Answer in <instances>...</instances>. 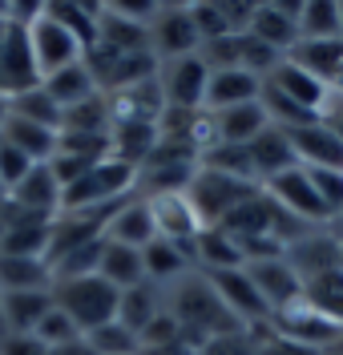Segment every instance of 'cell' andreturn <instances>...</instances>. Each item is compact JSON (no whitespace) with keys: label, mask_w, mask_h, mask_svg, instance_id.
Masks as SVG:
<instances>
[{"label":"cell","mask_w":343,"mask_h":355,"mask_svg":"<svg viewBox=\"0 0 343 355\" xmlns=\"http://www.w3.org/2000/svg\"><path fill=\"white\" fill-rule=\"evenodd\" d=\"M85 343H89L97 355H137L141 352V339L134 331H125L121 323H105V327H97V331L85 335Z\"/></svg>","instance_id":"obj_36"},{"label":"cell","mask_w":343,"mask_h":355,"mask_svg":"<svg viewBox=\"0 0 343 355\" xmlns=\"http://www.w3.org/2000/svg\"><path fill=\"white\" fill-rule=\"evenodd\" d=\"M161 307L174 315V323L182 327V339L198 352L206 339L222 331H238L243 323L227 311V303L218 299L214 283L206 279L202 270H186L182 279L161 287Z\"/></svg>","instance_id":"obj_1"},{"label":"cell","mask_w":343,"mask_h":355,"mask_svg":"<svg viewBox=\"0 0 343 355\" xmlns=\"http://www.w3.org/2000/svg\"><path fill=\"white\" fill-rule=\"evenodd\" d=\"M150 49L158 61H178V57H194L202 49V37L194 28L190 4H158L150 17Z\"/></svg>","instance_id":"obj_7"},{"label":"cell","mask_w":343,"mask_h":355,"mask_svg":"<svg viewBox=\"0 0 343 355\" xmlns=\"http://www.w3.org/2000/svg\"><path fill=\"white\" fill-rule=\"evenodd\" d=\"M45 8H49V12H53L61 24H65L77 41L85 44V53L97 44V28H101V4H65V0H61V4H45Z\"/></svg>","instance_id":"obj_34"},{"label":"cell","mask_w":343,"mask_h":355,"mask_svg":"<svg viewBox=\"0 0 343 355\" xmlns=\"http://www.w3.org/2000/svg\"><path fill=\"white\" fill-rule=\"evenodd\" d=\"M247 275H251V283L258 287L263 303L271 307V315L279 307H287V303L303 299V279L295 275V266L287 263L283 254H279V259H258V263H247Z\"/></svg>","instance_id":"obj_15"},{"label":"cell","mask_w":343,"mask_h":355,"mask_svg":"<svg viewBox=\"0 0 343 355\" xmlns=\"http://www.w3.org/2000/svg\"><path fill=\"white\" fill-rule=\"evenodd\" d=\"M8 105H12V117H24V121H33V125H45V130L61 133V105L45 93V85H33V89H24V93H12Z\"/></svg>","instance_id":"obj_32"},{"label":"cell","mask_w":343,"mask_h":355,"mask_svg":"<svg viewBox=\"0 0 343 355\" xmlns=\"http://www.w3.org/2000/svg\"><path fill=\"white\" fill-rule=\"evenodd\" d=\"M303 299L343 327V266L323 270V275H315V279H307V283H303Z\"/></svg>","instance_id":"obj_31"},{"label":"cell","mask_w":343,"mask_h":355,"mask_svg":"<svg viewBox=\"0 0 343 355\" xmlns=\"http://www.w3.org/2000/svg\"><path fill=\"white\" fill-rule=\"evenodd\" d=\"M340 21H343V4H340Z\"/></svg>","instance_id":"obj_53"},{"label":"cell","mask_w":343,"mask_h":355,"mask_svg":"<svg viewBox=\"0 0 343 355\" xmlns=\"http://www.w3.org/2000/svg\"><path fill=\"white\" fill-rule=\"evenodd\" d=\"M141 202H146V210H150V222H154V234H158V239L194 246V239L206 230L202 218H198V210H194V206H190V198H186V190L146 194Z\"/></svg>","instance_id":"obj_8"},{"label":"cell","mask_w":343,"mask_h":355,"mask_svg":"<svg viewBox=\"0 0 343 355\" xmlns=\"http://www.w3.org/2000/svg\"><path fill=\"white\" fill-rule=\"evenodd\" d=\"M8 113H12V105H8V93H0V130H4V121H8Z\"/></svg>","instance_id":"obj_50"},{"label":"cell","mask_w":343,"mask_h":355,"mask_svg":"<svg viewBox=\"0 0 343 355\" xmlns=\"http://www.w3.org/2000/svg\"><path fill=\"white\" fill-rule=\"evenodd\" d=\"M161 311H166L161 307V287L146 279V283H137V287L121 291V299H117V323L141 339V331L158 319Z\"/></svg>","instance_id":"obj_22"},{"label":"cell","mask_w":343,"mask_h":355,"mask_svg":"<svg viewBox=\"0 0 343 355\" xmlns=\"http://www.w3.org/2000/svg\"><path fill=\"white\" fill-rule=\"evenodd\" d=\"M28 49H33V65H37V77L41 81L53 77V73H61V69H69V65H77V61H85V44L77 41L45 4L28 21Z\"/></svg>","instance_id":"obj_4"},{"label":"cell","mask_w":343,"mask_h":355,"mask_svg":"<svg viewBox=\"0 0 343 355\" xmlns=\"http://www.w3.org/2000/svg\"><path fill=\"white\" fill-rule=\"evenodd\" d=\"M158 85L170 110H202L206 105V85H210V69L206 61L194 57H178V61H161Z\"/></svg>","instance_id":"obj_9"},{"label":"cell","mask_w":343,"mask_h":355,"mask_svg":"<svg viewBox=\"0 0 343 355\" xmlns=\"http://www.w3.org/2000/svg\"><path fill=\"white\" fill-rule=\"evenodd\" d=\"M105 239H109V243H121V246H134V250H146V246L158 239V234H154V222H150V210H146V202L137 198V194L114 210Z\"/></svg>","instance_id":"obj_23"},{"label":"cell","mask_w":343,"mask_h":355,"mask_svg":"<svg viewBox=\"0 0 343 355\" xmlns=\"http://www.w3.org/2000/svg\"><path fill=\"white\" fill-rule=\"evenodd\" d=\"M254 331H258V352H254V355H319L315 347H303V343H295V339L271 331L267 323H263V327H254Z\"/></svg>","instance_id":"obj_42"},{"label":"cell","mask_w":343,"mask_h":355,"mask_svg":"<svg viewBox=\"0 0 343 355\" xmlns=\"http://www.w3.org/2000/svg\"><path fill=\"white\" fill-rule=\"evenodd\" d=\"M299 41H343V21L335 0H303L299 4Z\"/></svg>","instance_id":"obj_30"},{"label":"cell","mask_w":343,"mask_h":355,"mask_svg":"<svg viewBox=\"0 0 343 355\" xmlns=\"http://www.w3.org/2000/svg\"><path fill=\"white\" fill-rule=\"evenodd\" d=\"M41 85H45V93L57 101V105H61V113L73 110V105H81V101H89L93 93H101L85 61H77V65H69V69H61V73L45 77Z\"/></svg>","instance_id":"obj_28"},{"label":"cell","mask_w":343,"mask_h":355,"mask_svg":"<svg viewBox=\"0 0 343 355\" xmlns=\"http://www.w3.org/2000/svg\"><path fill=\"white\" fill-rule=\"evenodd\" d=\"M33 166H37L33 157H24L12 141H4V137H0V190H4V194H8V190H17L24 178H28Z\"/></svg>","instance_id":"obj_39"},{"label":"cell","mask_w":343,"mask_h":355,"mask_svg":"<svg viewBox=\"0 0 343 355\" xmlns=\"http://www.w3.org/2000/svg\"><path fill=\"white\" fill-rule=\"evenodd\" d=\"M267 327L279 331V335H287V339H295V343H303V347H315L319 355H327L343 339L340 323L327 319L323 311H315L307 299H295V303L279 307L271 319H267Z\"/></svg>","instance_id":"obj_5"},{"label":"cell","mask_w":343,"mask_h":355,"mask_svg":"<svg viewBox=\"0 0 343 355\" xmlns=\"http://www.w3.org/2000/svg\"><path fill=\"white\" fill-rule=\"evenodd\" d=\"M105 101H109L114 125H158L161 113H166V97H161L158 77L125 85V89H117V93H105Z\"/></svg>","instance_id":"obj_13"},{"label":"cell","mask_w":343,"mask_h":355,"mask_svg":"<svg viewBox=\"0 0 343 355\" xmlns=\"http://www.w3.org/2000/svg\"><path fill=\"white\" fill-rule=\"evenodd\" d=\"M0 355H49V347L37 335H4L0 339Z\"/></svg>","instance_id":"obj_45"},{"label":"cell","mask_w":343,"mask_h":355,"mask_svg":"<svg viewBox=\"0 0 343 355\" xmlns=\"http://www.w3.org/2000/svg\"><path fill=\"white\" fill-rule=\"evenodd\" d=\"M109 130H114V117H109L105 93H93L89 101L61 113V133H109Z\"/></svg>","instance_id":"obj_33"},{"label":"cell","mask_w":343,"mask_h":355,"mask_svg":"<svg viewBox=\"0 0 343 355\" xmlns=\"http://www.w3.org/2000/svg\"><path fill=\"white\" fill-rule=\"evenodd\" d=\"M190 17H194V28H198L202 44L218 41V37H230V33H227V21H222V8H218V0H214V4H210V0L190 4Z\"/></svg>","instance_id":"obj_41"},{"label":"cell","mask_w":343,"mask_h":355,"mask_svg":"<svg viewBox=\"0 0 343 355\" xmlns=\"http://www.w3.org/2000/svg\"><path fill=\"white\" fill-rule=\"evenodd\" d=\"M258 352V331L254 327H238V331H222L206 339L198 355H254Z\"/></svg>","instance_id":"obj_38"},{"label":"cell","mask_w":343,"mask_h":355,"mask_svg":"<svg viewBox=\"0 0 343 355\" xmlns=\"http://www.w3.org/2000/svg\"><path fill=\"white\" fill-rule=\"evenodd\" d=\"M258 97H263V81H258V77H251L247 69H218V73H210L202 110L218 113V110H230V105L258 101Z\"/></svg>","instance_id":"obj_20"},{"label":"cell","mask_w":343,"mask_h":355,"mask_svg":"<svg viewBox=\"0 0 343 355\" xmlns=\"http://www.w3.org/2000/svg\"><path fill=\"white\" fill-rule=\"evenodd\" d=\"M263 85L274 89L279 97H287V101H291V105H299L303 113L319 117V121H327V117L335 113V101H331L327 85H323L319 77H311L307 69H299L295 61H283V65L274 69Z\"/></svg>","instance_id":"obj_10"},{"label":"cell","mask_w":343,"mask_h":355,"mask_svg":"<svg viewBox=\"0 0 343 355\" xmlns=\"http://www.w3.org/2000/svg\"><path fill=\"white\" fill-rule=\"evenodd\" d=\"M53 266L49 259H21V254H0V291H53Z\"/></svg>","instance_id":"obj_25"},{"label":"cell","mask_w":343,"mask_h":355,"mask_svg":"<svg viewBox=\"0 0 343 355\" xmlns=\"http://www.w3.org/2000/svg\"><path fill=\"white\" fill-rule=\"evenodd\" d=\"M251 162H254V174H258V186L263 182H271L274 174H283V170H295V150H291V137L287 130H279V125H267V130L254 137L251 146Z\"/></svg>","instance_id":"obj_21"},{"label":"cell","mask_w":343,"mask_h":355,"mask_svg":"<svg viewBox=\"0 0 343 355\" xmlns=\"http://www.w3.org/2000/svg\"><path fill=\"white\" fill-rule=\"evenodd\" d=\"M327 230H331V234H335V243L343 246V214H335V218L327 222Z\"/></svg>","instance_id":"obj_48"},{"label":"cell","mask_w":343,"mask_h":355,"mask_svg":"<svg viewBox=\"0 0 343 355\" xmlns=\"http://www.w3.org/2000/svg\"><path fill=\"white\" fill-rule=\"evenodd\" d=\"M0 137L12 141V146H17L24 157H33L37 166H41V162H53V154H57V130L33 125V121H24V117H12V113H8V121H4Z\"/></svg>","instance_id":"obj_29"},{"label":"cell","mask_w":343,"mask_h":355,"mask_svg":"<svg viewBox=\"0 0 343 355\" xmlns=\"http://www.w3.org/2000/svg\"><path fill=\"white\" fill-rule=\"evenodd\" d=\"M295 162L303 170H343V137L331 121H307L287 130Z\"/></svg>","instance_id":"obj_11"},{"label":"cell","mask_w":343,"mask_h":355,"mask_svg":"<svg viewBox=\"0 0 343 355\" xmlns=\"http://www.w3.org/2000/svg\"><path fill=\"white\" fill-rule=\"evenodd\" d=\"M137 355H198L186 339H178V343H161V347H141Z\"/></svg>","instance_id":"obj_46"},{"label":"cell","mask_w":343,"mask_h":355,"mask_svg":"<svg viewBox=\"0 0 343 355\" xmlns=\"http://www.w3.org/2000/svg\"><path fill=\"white\" fill-rule=\"evenodd\" d=\"M33 335L45 343L49 352H53V347H65V343H77V339H85V335H81V327H77L65 311L57 307V303H53V311H49L41 323H37V331H33Z\"/></svg>","instance_id":"obj_37"},{"label":"cell","mask_w":343,"mask_h":355,"mask_svg":"<svg viewBox=\"0 0 343 355\" xmlns=\"http://www.w3.org/2000/svg\"><path fill=\"white\" fill-rule=\"evenodd\" d=\"M283 259L295 266V275L307 283V279H315L323 270H335V266L343 263V246L335 243V234H331L327 226H315V230L299 234L295 243L283 250Z\"/></svg>","instance_id":"obj_14"},{"label":"cell","mask_w":343,"mask_h":355,"mask_svg":"<svg viewBox=\"0 0 343 355\" xmlns=\"http://www.w3.org/2000/svg\"><path fill=\"white\" fill-rule=\"evenodd\" d=\"M218 8H222V21H227V33H230V37H243V33H251L254 8H258V4H247V0H218Z\"/></svg>","instance_id":"obj_43"},{"label":"cell","mask_w":343,"mask_h":355,"mask_svg":"<svg viewBox=\"0 0 343 355\" xmlns=\"http://www.w3.org/2000/svg\"><path fill=\"white\" fill-rule=\"evenodd\" d=\"M258 190H263V186H254V182H243V178L218 174V170H210V166H198L194 178H190V186H186V198L198 210L202 226H222V222H227L243 202H251Z\"/></svg>","instance_id":"obj_3"},{"label":"cell","mask_w":343,"mask_h":355,"mask_svg":"<svg viewBox=\"0 0 343 355\" xmlns=\"http://www.w3.org/2000/svg\"><path fill=\"white\" fill-rule=\"evenodd\" d=\"M327 355H343V339H340V343H335V347H331Z\"/></svg>","instance_id":"obj_52"},{"label":"cell","mask_w":343,"mask_h":355,"mask_svg":"<svg viewBox=\"0 0 343 355\" xmlns=\"http://www.w3.org/2000/svg\"><path fill=\"white\" fill-rule=\"evenodd\" d=\"M263 194H267L283 214H291V218L303 222V226H327V222H331L327 206H323V198L315 194V186H311V178H307L303 166L283 170V174H274L271 182H263Z\"/></svg>","instance_id":"obj_6"},{"label":"cell","mask_w":343,"mask_h":355,"mask_svg":"<svg viewBox=\"0 0 343 355\" xmlns=\"http://www.w3.org/2000/svg\"><path fill=\"white\" fill-rule=\"evenodd\" d=\"M178 339H182V327L174 323L170 311H161L158 319L141 331V347H161V343H178Z\"/></svg>","instance_id":"obj_44"},{"label":"cell","mask_w":343,"mask_h":355,"mask_svg":"<svg viewBox=\"0 0 343 355\" xmlns=\"http://www.w3.org/2000/svg\"><path fill=\"white\" fill-rule=\"evenodd\" d=\"M97 275L117 291H130L137 283H146V259H141V250L134 246H121V243H109L105 239V254H101V266H97Z\"/></svg>","instance_id":"obj_27"},{"label":"cell","mask_w":343,"mask_h":355,"mask_svg":"<svg viewBox=\"0 0 343 355\" xmlns=\"http://www.w3.org/2000/svg\"><path fill=\"white\" fill-rule=\"evenodd\" d=\"M49 355H97V352H93L85 339H77V343H65V347H53Z\"/></svg>","instance_id":"obj_47"},{"label":"cell","mask_w":343,"mask_h":355,"mask_svg":"<svg viewBox=\"0 0 343 355\" xmlns=\"http://www.w3.org/2000/svg\"><path fill=\"white\" fill-rule=\"evenodd\" d=\"M141 259H146V279L150 283H174V279H182L186 270H194V259H190V246L182 243H170V239H154V243L141 250Z\"/></svg>","instance_id":"obj_24"},{"label":"cell","mask_w":343,"mask_h":355,"mask_svg":"<svg viewBox=\"0 0 343 355\" xmlns=\"http://www.w3.org/2000/svg\"><path fill=\"white\" fill-rule=\"evenodd\" d=\"M198 166H210L218 174H230V178H243V182H254L258 186V174H254V162H251V150L247 146H214L198 157Z\"/></svg>","instance_id":"obj_35"},{"label":"cell","mask_w":343,"mask_h":355,"mask_svg":"<svg viewBox=\"0 0 343 355\" xmlns=\"http://www.w3.org/2000/svg\"><path fill=\"white\" fill-rule=\"evenodd\" d=\"M251 37H258L263 44H271L274 53L291 57V49L299 44V4L283 0V4H258L254 8Z\"/></svg>","instance_id":"obj_16"},{"label":"cell","mask_w":343,"mask_h":355,"mask_svg":"<svg viewBox=\"0 0 343 355\" xmlns=\"http://www.w3.org/2000/svg\"><path fill=\"white\" fill-rule=\"evenodd\" d=\"M210 113V110H206ZM214 117V133H218V146H251L258 133L271 125V117L263 110V101H247V105H230V110L210 113Z\"/></svg>","instance_id":"obj_19"},{"label":"cell","mask_w":343,"mask_h":355,"mask_svg":"<svg viewBox=\"0 0 343 355\" xmlns=\"http://www.w3.org/2000/svg\"><path fill=\"white\" fill-rule=\"evenodd\" d=\"M49 311H53V291H12L4 295V327L8 335H33Z\"/></svg>","instance_id":"obj_26"},{"label":"cell","mask_w":343,"mask_h":355,"mask_svg":"<svg viewBox=\"0 0 343 355\" xmlns=\"http://www.w3.org/2000/svg\"><path fill=\"white\" fill-rule=\"evenodd\" d=\"M8 335V327H4V291H0V339Z\"/></svg>","instance_id":"obj_51"},{"label":"cell","mask_w":343,"mask_h":355,"mask_svg":"<svg viewBox=\"0 0 343 355\" xmlns=\"http://www.w3.org/2000/svg\"><path fill=\"white\" fill-rule=\"evenodd\" d=\"M190 259H194V270H202V275H218V270H238V266H247L243 246L234 243L222 226H206L202 234L194 239V246H190Z\"/></svg>","instance_id":"obj_18"},{"label":"cell","mask_w":343,"mask_h":355,"mask_svg":"<svg viewBox=\"0 0 343 355\" xmlns=\"http://www.w3.org/2000/svg\"><path fill=\"white\" fill-rule=\"evenodd\" d=\"M117 299H121V291L109 287L101 275L57 279V283H53V303L81 327V335L97 331V327H105V323H114L117 319Z\"/></svg>","instance_id":"obj_2"},{"label":"cell","mask_w":343,"mask_h":355,"mask_svg":"<svg viewBox=\"0 0 343 355\" xmlns=\"http://www.w3.org/2000/svg\"><path fill=\"white\" fill-rule=\"evenodd\" d=\"M214 291H218V299L227 303V311L243 323V327H263L267 319H271V307L263 303V295L258 287L251 283V275H247V266H238V270H218V275H206Z\"/></svg>","instance_id":"obj_12"},{"label":"cell","mask_w":343,"mask_h":355,"mask_svg":"<svg viewBox=\"0 0 343 355\" xmlns=\"http://www.w3.org/2000/svg\"><path fill=\"white\" fill-rule=\"evenodd\" d=\"M8 206H12V202H8L4 190H0V234H4V222H8Z\"/></svg>","instance_id":"obj_49"},{"label":"cell","mask_w":343,"mask_h":355,"mask_svg":"<svg viewBox=\"0 0 343 355\" xmlns=\"http://www.w3.org/2000/svg\"><path fill=\"white\" fill-rule=\"evenodd\" d=\"M61 194H65V186L57 182V174H53V166H49V162L33 166L28 178H24L17 190H8V198L17 202L21 210L41 214V218H57V214H61Z\"/></svg>","instance_id":"obj_17"},{"label":"cell","mask_w":343,"mask_h":355,"mask_svg":"<svg viewBox=\"0 0 343 355\" xmlns=\"http://www.w3.org/2000/svg\"><path fill=\"white\" fill-rule=\"evenodd\" d=\"M307 178H311L315 194L323 198L327 214H331V218L343 214V170H307Z\"/></svg>","instance_id":"obj_40"}]
</instances>
